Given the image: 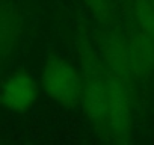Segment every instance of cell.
Returning <instances> with one entry per match:
<instances>
[{
  "label": "cell",
  "instance_id": "cell-3",
  "mask_svg": "<svg viewBox=\"0 0 154 145\" xmlns=\"http://www.w3.org/2000/svg\"><path fill=\"white\" fill-rule=\"evenodd\" d=\"M128 86L107 74V106H106V139L124 142L131 131V107Z\"/></svg>",
  "mask_w": 154,
  "mask_h": 145
},
{
  "label": "cell",
  "instance_id": "cell-9",
  "mask_svg": "<svg viewBox=\"0 0 154 145\" xmlns=\"http://www.w3.org/2000/svg\"><path fill=\"white\" fill-rule=\"evenodd\" d=\"M88 12L101 23L112 18L115 11V0H82Z\"/></svg>",
  "mask_w": 154,
  "mask_h": 145
},
{
  "label": "cell",
  "instance_id": "cell-10",
  "mask_svg": "<svg viewBox=\"0 0 154 145\" xmlns=\"http://www.w3.org/2000/svg\"><path fill=\"white\" fill-rule=\"evenodd\" d=\"M149 2H151V5H152V6H154V0H149Z\"/></svg>",
  "mask_w": 154,
  "mask_h": 145
},
{
  "label": "cell",
  "instance_id": "cell-8",
  "mask_svg": "<svg viewBox=\"0 0 154 145\" xmlns=\"http://www.w3.org/2000/svg\"><path fill=\"white\" fill-rule=\"evenodd\" d=\"M133 17L136 21V29L154 38V6L149 0H134Z\"/></svg>",
  "mask_w": 154,
  "mask_h": 145
},
{
  "label": "cell",
  "instance_id": "cell-7",
  "mask_svg": "<svg viewBox=\"0 0 154 145\" xmlns=\"http://www.w3.org/2000/svg\"><path fill=\"white\" fill-rule=\"evenodd\" d=\"M125 38L134 77H142L151 72L154 69V38L139 29L131 30Z\"/></svg>",
  "mask_w": 154,
  "mask_h": 145
},
{
  "label": "cell",
  "instance_id": "cell-6",
  "mask_svg": "<svg viewBox=\"0 0 154 145\" xmlns=\"http://www.w3.org/2000/svg\"><path fill=\"white\" fill-rule=\"evenodd\" d=\"M23 35L24 18L21 11L8 0H0V66L12 59Z\"/></svg>",
  "mask_w": 154,
  "mask_h": 145
},
{
  "label": "cell",
  "instance_id": "cell-2",
  "mask_svg": "<svg viewBox=\"0 0 154 145\" xmlns=\"http://www.w3.org/2000/svg\"><path fill=\"white\" fill-rule=\"evenodd\" d=\"M41 89L57 106L74 109L82 100V72L80 69L59 54L48 56L41 69Z\"/></svg>",
  "mask_w": 154,
  "mask_h": 145
},
{
  "label": "cell",
  "instance_id": "cell-1",
  "mask_svg": "<svg viewBox=\"0 0 154 145\" xmlns=\"http://www.w3.org/2000/svg\"><path fill=\"white\" fill-rule=\"evenodd\" d=\"M77 57L82 72V100L85 115L92 128L106 137V106H107V71L100 59L97 45L86 33L77 36Z\"/></svg>",
  "mask_w": 154,
  "mask_h": 145
},
{
  "label": "cell",
  "instance_id": "cell-5",
  "mask_svg": "<svg viewBox=\"0 0 154 145\" xmlns=\"http://www.w3.org/2000/svg\"><path fill=\"white\" fill-rule=\"evenodd\" d=\"M39 98V85L27 71H14L0 86V103L17 115L30 112Z\"/></svg>",
  "mask_w": 154,
  "mask_h": 145
},
{
  "label": "cell",
  "instance_id": "cell-4",
  "mask_svg": "<svg viewBox=\"0 0 154 145\" xmlns=\"http://www.w3.org/2000/svg\"><path fill=\"white\" fill-rule=\"evenodd\" d=\"M97 51L107 74L116 77L130 88L134 74L131 69L127 38L113 29L101 30L97 41Z\"/></svg>",
  "mask_w": 154,
  "mask_h": 145
}]
</instances>
